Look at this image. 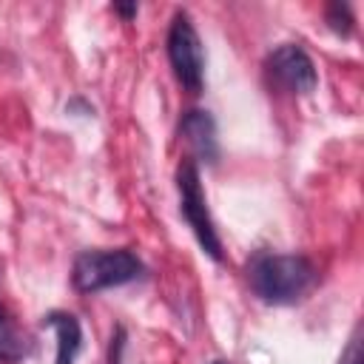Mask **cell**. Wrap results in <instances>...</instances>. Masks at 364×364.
I'll return each mask as SVG.
<instances>
[{
    "instance_id": "obj_12",
    "label": "cell",
    "mask_w": 364,
    "mask_h": 364,
    "mask_svg": "<svg viewBox=\"0 0 364 364\" xmlns=\"http://www.w3.org/2000/svg\"><path fill=\"white\" fill-rule=\"evenodd\" d=\"M114 9H117L122 17H134V14H136V3H131V6H114Z\"/></svg>"
},
{
    "instance_id": "obj_11",
    "label": "cell",
    "mask_w": 364,
    "mask_h": 364,
    "mask_svg": "<svg viewBox=\"0 0 364 364\" xmlns=\"http://www.w3.org/2000/svg\"><path fill=\"white\" fill-rule=\"evenodd\" d=\"M111 364H122V344H125V330L117 327V336L111 338Z\"/></svg>"
},
{
    "instance_id": "obj_9",
    "label": "cell",
    "mask_w": 364,
    "mask_h": 364,
    "mask_svg": "<svg viewBox=\"0 0 364 364\" xmlns=\"http://www.w3.org/2000/svg\"><path fill=\"white\" fill-rule=\"evenodd\" d=\"M327 23H330V28H333L336 34L347 37V34L353 31V17H350V6L333 3V6L327 9Z\"/></svg>"
},
{
    "instance_id": "obj_14",
    "label": "cell",
    "mask_w": 364,
    "mask_h": 364,
    "mask_svg": "<svg viewBox=\"0 0 364 364\" xmlns=\"http://www.w3.org/2000/svg\"><path fill=\"white\" fill-rule=\"evenodd\" d=\"M213 364H222V361H213Z\"/></svg>"
},
{
    "instance_id": "obj_7",
    "label": "cell",
    "mask_w": 364,
    "mask_h": 364,
    "mask_svg": "<svg viewBox=\"0 0 364 364\" xmlns=\"http://www.w3.org/2000/svg\"><path fill=\"white\" fill-rule=\"evenodd\" d=\"M46 327H51L57 333V358L54 364H74L82 347V327L77 321V316L71 313H48L43 318Z\"/></svg>"
},
{
    "instance_id": "obj_13",
    "label": "cell",
    "mask_w": 364,
    "mask_h": 364,
    "mask_svg": "<svg viewBox=\"0 0 364 364\" xmlns=\"http://www.w3.org/2000/svg\"><path fill=\"white\" fill-rule=\"evenodd\" d=\"M0 318H3V307H0Z\"/></svg>"
},
{
    "instance_id": "obj_8",
    "label": "cell",
    "mask_w": 364,
    "mask_h": 364,
    "mask_svg": "<svg viewBox=\"0 0 364 364\" xmlns=\"http://www.w3.org/2000/svg\"><path fill=\"white\" fill-rule=\"evenodd\" d=\"M26 353H28L26 338H23L20 330L3 316V318H0V361L14 364V361H20Z\"/></svg>"
},
{
    "instance_id": "obj_4",
    "label": "cell",
    "mask_w": 364,
    "mask_h": 364,
    "mask_svg": "<svg viewBox=\"0 0 364 364\" xmlns=\"http://www.w3.org/2000/svg\"><path fill=\"white\" fill-rule=\"evenodd\" d=\"M168 60L185 91L202 94L205 82V51L202 40L185 11H179L168 28Z\"/></svg>"
},
{
    "instance_id": "obj_3",
    "label": "cell",
    "mask_w": 364,
    "mask_h": 364,
    "mask_svg": "<svg viewBox=\"0 0 364 364\" xmlns=\"http://www.w3.org/2000/svg\"><path fill=\"white\" fill-rule=\"evenodd\" d=\"M176 188H179V210H182L188 228L199 239L202 250L213 262H222V242H219V233L213 228V219H210V210H208V202L202 193V182H199V168L193 159H185L179 165Z\"/></svg>"
},
{
    "instance_id": "obj_1",
    "label": "cell",
    "mask_w": 364,
    "mask_h": 364,
    "mask_svg": "<svg viewBox=\"0 0 364 364\" xmlns=\"http://www.w3.org/2000/svg\"><path fill=\"white\" fill-rule=\"evenodd\" d=\"M316 267L296 253H256L247 262V282L253 293L267 304H293L316 284Z\"/></svg>"
},
{
    "instance_id": "obj_2",
    "label": "cell",
    "mask_w": 364,
    "mask_h": 364,
    "mask_svg": "<svg viewBox=\"0 0 364 364\" xmlns=\"http://www.w3.org/2000/svg\"><path fill=\"white\" fill-rule=\"evenodd\" d=\"M142 276V262L119 247V250H82L74 259L71 282L77 293H97L105 287H119Z\"/></svg>"
},
{
    "instance_id": "obj_6",
    "label": "cell",
    "mask_w": 364,
    "mask_h": 364,
    "mask_svg": "<svg viewBox=\"0 0 364 364\" xmlns=\"http://www.w3.org/2000/svg\"><path fill=\"white\" fill-rule=\"evenodd\" d=\"M185 142L191 145V151L208 162V165H216L219 159V139H216V119L202 111V108H193L182 117V125H179Z\"/></svg>"
},
{
    "instance_id": "obj_5",
    "label": "cell",
    "mask_w": 364,
    "mask_h": 364,
    "mask_svg": "<svg viewBox=\"0 0 364 364\" xmlns=\"http://www.w3.org/2000/svg\"><path fill=\"white\" fill-rule=\"evenodd\" d=\"M267 71L290 91L296 94H310L318 82V74H316V63L310 60V54L296 46V43H284L279 48L270 51L267 57Z\"/></svg>"
},
{
    "instance_id": "obj_10",
    "label": "cell",
    "mask_w": 364,
    "mask_h": 364,
    "mask_svg": "<svg viewBox=\"0 0 364 364\" xmlns=\"http://www.w3.org/2000/svg\"><path fill=\"white\" fill-rule=\"evenodd\" d=\"M338 364H364V350H361V324L353 327V336L338 358Z\"/></svg>"
}]
</instances>
